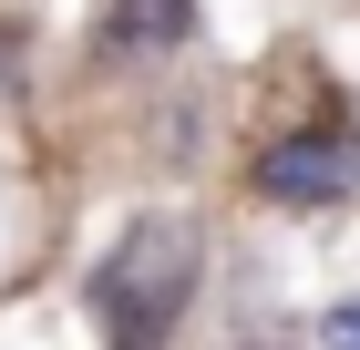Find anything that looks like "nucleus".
I'll return each mask as SVG.
<instances>
[{"mask_svg": "<svg viewBox=\"0 0 360 350\" xmlns=\"http://www.w3.org/2000/svg\"><path fill=\"white\" fill-rule=\"evenodd\" d=\"M195 268H206V237H195V216L155 206L124 227V247L103 258V309H113V340L124 350H165V330L186 320L195 299Z\"/></svg>", "mask_w": 360, "mask_h": 350, "instance_id": "nucleus-1", "label": "nucleus"}, {"mask_svg": "<svg viewBox=\"0 0 360 350\" xmlns=\"http://www.w3.org/2000/svg\"><path fill=\"white\" fill-rule=\"evenodd\" d=\"M350 175H360V155L350 144H319V135L257 155V196L268 206H330V196H350Z\"/></svg>", "mask_w": 360, "mask_h": 350, "instance_id": "nucleus-2", "label": "nucleus"}, {"mask_svg": "<svg viewBox=\"0 0 360 350\" xmlns=\"http://www.w3.org/2000/svg\"><path fill=\"white\" fill-rule=\"evenodd\" d=\"M195 31V0H103V52L124 62H155Z\"/></svg>", "mask_w": 360, "mask_h": 350, "instance_id": "nucleus-3", "label": "nucleus"}, {"mask_svg": "<svg viewBox=\"0 0 360 350\" xmlns=\"http://www.w3.org/2000/svg\"><path fill=\"white\" fill-rule=\"evenodd\" d=\"M330 350H360V309H330Z\"/></svg>", "mask_w": 360, "mask_h": 350, "instance_id": "nucleus-4", "label": "nucleus"}, {"mask_svg": "<svg viewBox=\"0 0 360 350\" xmlns=\"http://www.w3.org/2000/svg\"><path fill=\"white\" fill-rule=\"evenodd\" d=\"M0 62H11V31H0Z\"/></svg>", "mask_w": 360, "mask_h": 350, "instance_id": "nucleus-5", "label": "nucleus"}]
</instances>
